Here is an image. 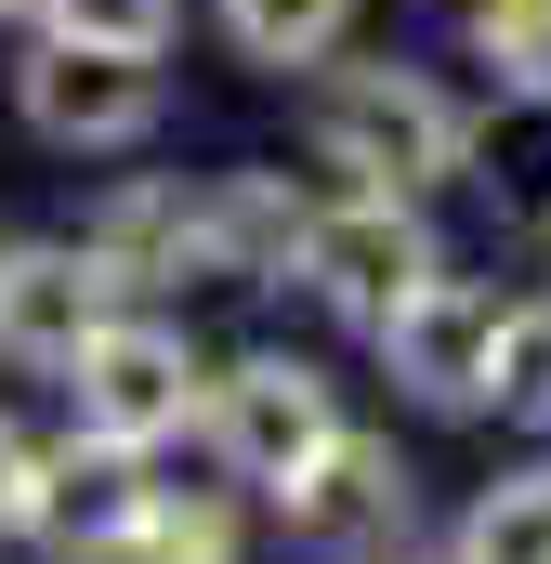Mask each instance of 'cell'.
Returning <instances> with one entry per match:
<instances>
[{
  "label": "cell",
  "instance_id": "obj_10",
  "mask_svg": "<svg viewBox=\"0 0 551 564\" xmlns=\"http://www.w3.org/2000/svg\"><path fill=\"white\" fill-rule=\"evenodd\" d=\"M302 237H315V210H302L276 171H224V184L197 197V276H289Z\"/></svg>",
  "mask_w": 551,
  "mask_h": 564
},
{
  "label": "cell",
  "instance_id": "obj_5",
  "mask_svg": "<svg viewBox=\"0 0 551 564\" xmlns=\"http://www.w3.org/2000/svg\"><path fill=\"white\" fill-rule=\"evenodd\" d=\"M276 512H289V552H381L395 525H408V473H395V446H368V433H328L289 486H276Z\"/></svg>",
  "mask_w": 551,
  "mask_h": 564
},
{
  "label": "cell",
  "instance_id": "obj_13",
  "mask_svg": "<svg viewBox=\"0 0 551 564\" xmlns=\"http://www.w3.org/2000/svg\"><path fill=\"white\" fill-rule=\"evenodd\" d=\"M342 26H355V0H224V40L250 66H315Z\"/></svg>",
  "mask_w": 551,
  "mask_h": 564
},
{
  "label": "cell",
  "instance_id": "obj_16",
  "mask_svg": "<svg viewBox=\"0 0 551 564\" xmlns=\"http://www.w3.org/2000/svg\"><path fill=\"white\" fill-rule=\"evenodd\" d=\"M66 40H106V53H158L171 40V0H53Z\"/></svg>",
  "mask_w": 551,
  "mask_h": 564
},
{
  "label": "cell",
  "instance_id": "obj_1",
  "mask_svg": "<svg viewBox=\"0 0 551 564\" xmlns=\"http://www.w3.org/2000/svg\"><path fill=\"white\" fill-rule=\"evenodd\" d=\"M315 144H328V171H355V184H381V197H420V184H446L473 132H460V106L420 79V66H342L328 93H315Z\"/></svg>",
  "mask_w": 551,
  "mask_h": 564
},
{
  "label": "cell",
  "instance_id": "obj_6",
  "mask_svg": "<svg viewBox=\"0 0 551 564\" xmlns=\"http://www.w3.org/2000/svg\"><path fill=\"white\" fill-rule=\"evenodd\" d=\"M184 408H197V355H184V328L106 315L93 355H79V421L119 433V446H158V433H184Z\"/></svg>",
  "mask_w": 551,
  "mask_h": 564
},
{
  "label": "cell",
  "instance_id": "obj_7",
  "mask_svg": "<svg viewBox=\"0 0 551 564\" xmlns=\"http://www.w3.org/2000/svg\"><path fill=\"white\" fill-rule=\"evenodd\" d=\"M210 433H224V459H237L250 486H289V473H302L342 421H328V381H315L302 355H250V368H224Z\"/></svg>",
  "mask_w": 551,
  "mask_h": 564
},
{
  "label": "cell",
  "instance_id": "obj_18",
  "mask_svg": "<svg viewBox=\"0 0 551 564\" xmlns=\"http://www.w3.org/2000/svg\"><path fill=\"white\" fill-rule=\"evenodd\" d=\"M499 197H512L526 224H551V119H526V132L499 144Z\"/></svg>",
  "mask_w": 551,
  "mask_h": 564
},
{
  "label": "cell",
  "instance_id": "obj_11",
  "mask_svg": "<svg viewBox=\"0 0 551 564\" xmlns=\"http://www.w3.org/2000/svg\"><path fill=\"white\" fill-rule=\"evenodd\" d=\"M79 250H93L119 289H158V276H184V263H197V197L132 184V197H106V210H93V237H79Z\"/></svg>",
  "mask_w": 551,
  "mask_h": 564
},
{
  "label": "cell",
  "instance_id": "obj_17",
  "mask_svg": "<svg viewBox=\"0 0 551 564\" xmlns=\"http://www.w3.org/2000/svg\"><path fill=\"white\" fill-rule=\"evenodd\" d=\"M499 408H526V421H551V302L499 328Z\"/></svg>",
  "mask_w": 551,
  "mask_h": 564
},
{
  "label": "cell",
  "instance_id": "obj_14",
  "mask_svg": "<svg viewBox=\"0 0 551 564\" xmlns=\"http://www.w3.org/2000/svg\"><path fill=\"white\" fill-rule=\"evenodd\" d=\"M473 53L512 93H551V0H473Z\"/></svg>",
  "mask_w": 551,
  "mask_h": 564
},
{
  "label": "cell",
  "instance_id": "obj_2",
  "mask_svg": "<svg viewBox=\"0 0 551 564\" xmlns=\"http://www.w3.org/2000/svg\"><path fill=\"white\" fill-rule=\"evenodd\" d=\"M433 276H446V263H433L420 210H408V197H381V184H355V197L315 210V237H302V289H315L328 315H355V328H395Z\"/></svg>",
  "mask_w": 551,
  "mask_h": 564
},
{
  "label": "cell",
  "instance_id": "obj_15",
  "mask_svg": "<svg viewBox=\"0 0 551 564\" xmlns=\"http://www.w3.org/2000/svg\"><path fill=\"white\" fill-rule=\"evenodd\" d=\"M132 564H237V525H224L210 499H171V486H158V512H144Z\"/></svg>",
  "mask_w": 551,
  "mask_h": 564
},
{
  "label": "cell",
  "instance_id": "obj_4",
  "mask_svg": "<svg viewBox=\"0 0 551 564\" xmlns=\"http://www.w3.org/2000/svg\"><path fill=\"white\" fill-rule=\"evenodd\" d=\"M13 106H26V132H40V144H132V132H158V53L53 40V53H26Z\"/></svg>",
  "mask_w": 551,
  "mask_h": 564
},
{
  "label": "cell",
  "instance_id": "obj_12",
  "mask_svg": "<svg viewBox=\"0 0 551 564\" xmlns=\"http://www.w3.org/2000/svg\"><path fill=\"white\" fill-rule=\"evenodd\" d=\"M460 564H551V473H499L460 525Z\"/></svg>",
  "mask_w": 551,
  "mask_h": 564
},
{
  "label": "cell",
  "instance_id": "obj_9",
  "mask_svg": "<svg viewBox=\"0 0 551 564\" xmlns=\"http://www.w3.org/2000/svg\"><path fill=\"white\" fill-rule=\"evenodd\" d=\"M106 263L93 250H0V355L13 368H79L93 355V328H106Z\"/></svg>",
  "mask_w": 551,
  "mask_h": 564
},
{
  "label": "cell",
  "instance_id": "obj_3",
  "mask_svg": "<svg viewBox=\"0 0 551 564\" xmlns=\"http://www.w3.org/2000/svg\"><path fill=\"white\" fill-rule=\"evenodd\" d=\"M144 512H158V486H144V446H119V433H79L66 459H40L26 539H40L53 564H132Z\"/></svg>",
  "mask_w": 551,
  "mask_h": 564
},
{
  "label": "cell",
  "instance_id": "obj_19",
  "mask_svg": "<svg viewBox=\"0 0 551 564\" xmlns=\"http://www.w3.org/2000/svg\"><path fill=\"white\" fill-rule=\"evenodd\" d=\"M26 499H40V446L0 421V525H26Z\"/></svg>",
  "mask_w": 551,
  "mask_h": 564
},
{
  "label": "cell",
  "instance_id": "obj_8",
  "mask_svg": "<svg viewBox=\"0 0 551 564\" xmlns=\"http://www.w3.org/2000/svg\"><path fill=\"white\" fill-rule=\"evenodd\" d=\"M499 328H512V315L473 276H433L381 341H395V381H408L420 408H486V394H499Z\"/></svg>",
  "mask_w": 551,
  "mask_h": 564
},
{
  "label": "cell",
  "instance_id": "obj_20",
  "mask_svg": "<svg viewBox=\"0 0 551 564\" xmlns=\"http://www.w3.org/2000/svg\"><path fill=\"white\" fill-rule=\"evenodd\" d=\"M0 13H53V0H0Z\"/></svg>",
  "mask_w": 551,
  "mask_h": 564
}]
</instances>
